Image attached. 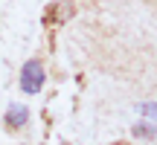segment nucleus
Here are the masks:
<instances>
[{"mask_svg": "<svg viewBox=\"0 0 157 145\" xmlns=\"http://www.w3.org/2000/svg\"><path fill=\"white\" fill-rule=\"evenodd\" d=\"M41 87H44V67H41V61H26L21 70V90L35 96V93H41Z\"/></svg>", "mask_w": 157, "mask_h": 145, "instance_id": "1", "label": "nucleus"}, {"mask_svg": "<svg viewBox=\"0 0 157 145\" xmlns=\"http://www.w3.org/2000/svg\"><path fill=\"white\" fill-rule=\"evenodd\" d=\"M29 119V110L23 105H12L9 113H6V125H12V128H21V125H26Z\"/></svg>", "mask_w": 157, "mask_h": 145, "instance_id": "2", "label": "nucleus"}, {"mask_svg": "<svg viewBox=\"0 0 157 145\" xmlns=\"http://www.w3.org/2000/svg\"><path fill=\"white\" fill-rule=\"evenodd\" d=\"M137 110H140V116H148V119L157 122V102H140Z\"/></svg>", "mask_w": 157, "mask_h": 145, "instance_id": "3", "label": "nucleus"}, {"mask_svg": "<svg viewBox=\"0 0 157 145\" xmlns=\"http://www.w3.org/2000/svg\"><path fill=\"white\" fill-rule=\"evenodd\" d=\"M134 134H137V136H143V134H146V136H151V134H154V128H151V125H137V128H134Z\"/></svg>", "mask_w": 157, "mask_h": 145, "instance_id": "4", "label": "nucleus"}]
</instances>
